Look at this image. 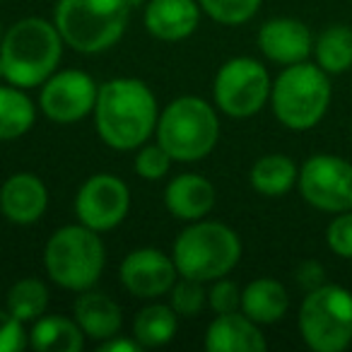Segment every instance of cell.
<instances>
[{
    "instance_id": "7a4b0ae2",
    "label": "cell",
    "mask_w": 352,
    "mask_h": 352,
    "mask_svg": "<svg viewBox=\"0 0 352 352\" xmlns=\"http://www.w3.org/2000/svg\"><path fill=\"white\" fill-rule=\"evenodd\" d=\"M65 41L54 20L22 17L10 25L0 41L6 82L20 89H36L60 68Z\"/></svg>"
},
{
    "instance_id": "1f68e13d",
    "label": "cell",
    "mask_w": 352,
    "mask_h": 352,
    "mask_svg": "<svg viewBox=\"0 0 352 352\" xmlns=\"http://www.w3.org/2000/svg\"><path fill=\"white\" fill-rule=\"evenodd\" d=\"M30 347V328L6 307L0 309V352H22Z\"/></svg>"
},
{
    "instance_id": "cb8c5ba5",
    "label": "cell",
    "mask_w": 352,
    "mask_h": 352,
    "mask_svg": "<svg viewBox=\"0 0 352 352\" xmlns=\"http://www.w3.org/2000/svg\"><path fill=\"white\" fill-rule=\"evenodd\" d=\"M179 321L182 318L176 316V311L169 307V302L152 299L133 318V338L140 342L142 350L162 347L174 340L176 331H179Z\"/></svg>"
},
{
    "instance_id": "9c48e42d",
    "label": "cell",
    "mask_w": 352,
    "mask_h": 352,
    "mask_svg": "<svg viewBox=\"0 0 352 352\" xmlns=\"http://www.w3.org/2000/svg\"><path fill=\"white\" fill-rule=\"evenodd\" d=\"M270 78L265 63L254 56H234L217 68L212 80V102L217 111L230 118H251L270 102Z\"/></svg>"
},
{
    "instance_id": "83f0119b",
    "label": "cell",
    "mask_w": 352,
    "mask_h": 352,
    "mask_svg": "<svg viewBox=\"0 0 352 352\" xmlns=\"http://www.w3.org/2000/svg\"><path fill=\"white\" fill-rule=\"evenodd\" d=\"M203 15L222 27H241L258 15L263 0H198Z\"/></svg>"
},
{
    "instance_id": "ba28073f",
    "label": "cell",
    "mask_w": 352,
    "mask_h": 352,
    "mask_svg": "<svg viewBox=\"0 0 352 352\" xmlns=\"http://www.w3.org/2000/svg\"><path fill=\"white\" fill-rule=\"evenodd\" d=\"M297 331L309 350L345 352L352 345V292L333 283L304 292Z\"/></svg>"
},
{
    "instance_id": "30bf717a",
    "label": "cell",
    "mask_w": 352,
    "mask_h": 352,
    "mask_svg": "<svg viewBox=\"0 0 352 352\" xmlns=\"http://www.w3.org/2000/svg\"><path fill=\"white\" fill-rule=\"evenodd\" d=\"M299 196L318 212L338 215L352 210V162L331 152H318L299 164Z\"/></svg>"
},
{
    "instance_id": "5bb4252c",
    "label": "cell",
    "mask_w": 352,
    "mask_h": 352,
    "mask_svg": "<svg viewBox=\"0 0 352 352\" xmlns=\"http://www.w3.org/2000/svg\"><path fill=\"white\" fill-rule=\"evenodd\" d=\"M256 44L265 60L287 68L294 63H304L314 54V34L307 22L297 17H270L258 27Z\"/></svg>"
},
{
    "instance_id": "5b68a950",
    "label": "cell",
    "mask_w": 352,
    "mask_h": 352,
    "mask_svg": "<svg viewBox=\"0 0 352 352\" xmlns=\"http://www.w3.org/2000/svg\"><path fill=\"white\" fill-rule=\"evenodd\" d=\"M107 268V246L99 232L80 225H63L44 244L46 278L65 292L97 287Z\"/></svg>"
},
{
    "instance_id": "7402d4cb",
    "label": "cell",
    "mask_w": 352,
    "mask_h": 352,
    "mask_svg": "<svg viewBox=\"0 0 352 352\" xmlns=\"http://www.w3.org/2000/svg\"><path fill=\"white\" fill-rule=\"evenodd\" d=\"M299 166L289 155L283 152H270L251 164L249 184L256 193L265 198H283L292 188H297Z\"/></svg>"
},
{
    "instance_id": "d6986e66",
    "label": "cell",
    "mask_w": 352,
    "mask_h": 352,
    "mask_svg": "<svg viewBox=\"0 0 352 352\" xmlns=\"http://www.w3.org/2000/svg\"><path fill=\"white\" fill-rule=\"evenodd\" d=\"M73 318L82 328L85 338L92 342H104L118 336L123 328V309L113 297L99 289L78 292L73 302Z\"/></svg>"
},
{
    "instance_id": "ac0fdd59",
    "label": "cell",
    "mask_w": 352,
    "mask_h": 352,
    "mask_svg": "<svg viewBox=\"0 0 352 352\" xmlns=\"http://www.w3.org/2000/svg\"><path fill=\"white\" fill-rule=\"evenodd\" d=\"M203 347L208 352H263L268 338L263 326L251 321L244 311L215 314L206 328Z\"/></svg>"
},
{
    "instance_id": "d4e9b609",
    "label": "cell",
    "mask_w": 352,
    "mask_h": 352,
    "mask_svg": "<svg viewBox=\"0 0 352 352\" xmlns=\"http://www.w3.org/2000/svg\"><path fill=\"white\" fill-rule=\"evenodd\" d=\"M314 63L328 75H342L352 68V27L328 25L314 36Z\"/></svg>"
},
{
    "instance_id": "836d02e7",
    "label": "cell",
    "mask_w": 352,
    "mask_h": 352,
    "mask_svg": "<svg viewBox=\"0 0 352 352\" xmlns=\"http://www.w3.org/2000/svg\"><path fill=\"white\" fill-rule=\"evenodd\" d=\"M99 350L102 352H142V347L133 336L128 338V336H121V333H118V336L99 342Z\"/></svg>"
},
{
    "instance_id": "44dd1931",
    "label": "cell",
    "mask_w": 352,
    "mask_h": 352,
    "mask_svg": "<svg viewBox=\"0 0 352 352\" xmlns=\"http://www.w3.org/2000/svg\"><path fill=\"white\" fill-rule=\"evenodd\" d=\"M87 345L82 328L73 316L49 314L30 323V347L39 352H82Z\"/></svg>"
},
{
    "instance_id": "f546056e",
    "label": "cell",
    "mask_w": 352,
    "mask_h": 352,
    "mask_svg": "<svg viewBox=\"0 0 352 352\" xmlns=\"http://www.w3.org/2000/svg\"><path fill=\"white\" fill-rule=\"evenodd\" d=\"M326 246L342 261H352V210L338 212L326 227Z\"/></svg>"
},
{
    "instance_id": "603a6c76",
    "label": "cell",
    "mask_w": 352,
    "mask_h": 352,
    "mask_svg": "<svg viewBox=\"0 0 352 352\" xmlns=\"http://www.w3.org/2000/svg\"><path fill=\"white\" fill-rule=\"evenodd\" d=\"M36 104L10 82H0V142H10L27 135L36 123Z\"/></svg>"
},
{
    "instance_id": "277c9868",
    "label": "cell",
    "mask_w": 352,
    "mask_h": 352,
    "mask_svg": "<svg viewBox=\"0 0 352 352\" xmlns=\"http://www.w3.org/2000/svg\"><path fill=\"white\" fill-rule=\"evenodd\" d=\"M155 140L174 162L196 164L212 155L220 142L217 107L198 94H182L160 111Z\"/></svg>"
},
{
    "instance_id": "4fadbf2b",
    "label": "cell",
    "mask_w": 352,
    "mask_h": 352,
    "mask_svg": "<svg viewBox=\"0 0 352 352\" xmlns=\"http://www.w3.org/2000/svg\"><path fill=\"white\" fill-rule=\"evenodd\" d=\"M118 280L131 297L152 302L169 294V289L179 280V270L171 254L157 246H140L123 256L118 265Z\"/></svg>"
},
{
    "instance_id": "6da1fadb",
    "label": "cell",
    "mask_w": 352,
    "mask_h": 352,
    "mask_svg": "<svg viewBox=\"0 0 352 352\" xmlns=\"http://www.w3.org/2000/svg\"><path fill=\"white\" fill-rule=\"evenodd\" d=\"M160 104L152 87L140 78H111L99 85L94 128L99 140L116 152H135L155 138Z\"/></svg>"
},
{
    "instance_id": "4316f807",
    "label": "cell",
    "mask_w": 352,
    "mask_h": 352,
    "mask_svg": "<svg viewBox=\"0 0 352 352\" xmlns=\"http://www.w3.org/2000/svg\"><path fill=\"white\" fill-rule=\"evenodd\" d=\"M166 302L179 318H198L208 307V283L179 275L174 287L166 294Z\"/></svg>"
},
{
    "instance_id": "8992f818",
    "label": "cell",
    "mask_w": 352,
    "mask_h": 352,
    "mask_svg": "<svg viewBox=\"0 0 352 352\" xmlns=\"http://www.w3.org/2000/svg\"><path fill=\"white\" fill-rule=\"evenodd\" d=\"M131 12L128 0H58L54 22L68 49L99 56L123 39Z\"/></svg>"
},
{
    "instance_id": "52a82bcc",
    "label": "cell",
    "mask_w": 352,
    "mask_h": 352,
    "mask_svg": "<svg viewBox=\"0 0 352 352\" xmlns=\"http://www.w3.org/2000/svg\"><path fill=\"white\" fill-rule=\"evenodd\" d=\"M333 82L314 60L287 65L278 73L270 89V109L287 131L307 133L323 121L331 109Z\"/></svg>"
},
{
    "instance_id": "3957f363",
    "label": "cell",
    "mask_w": 352,
    "mask_h": 352,
    "mask_svg": "<svg viewBox=\"0 0 352 352\" xmlns=\"http://www.w3.org/2000/svg\"><path fill=\"white\" fill-rule=\"evenodd\" d=\"M244 244L234 227L220 220L188 222L171 246V258L182 278L212 283L227 278L239 265Z\"/></svg>"
},
{
    "instance_id": "9a60e30c",
    "label": "cell",
    "mask_w": 352,
    "mask_h": 352,
    "mask_svg": "<svg viewBox=\"0 0 352 352\" xmlns=\"http://www.w3.org/2000/svg\"><path fill=\"white\" fill-rule=\"evenodd\" d=\"M49 210V186L34 171H15L0 186V212L10 225L32 227Z\"/></svg>"
},
{
    "instance_id": "e575fe53",
    "label": "cell",
    "mask_w": 352,
    "mask_h": 352,
    "mask_svg": "<svg viewBox=\"0 0 352 352\" xmlns=\"http://www.w3.org/2000/svg\"><path fill=\"white\" fill-rule=\"evenodd\" d=\"M0 82H6V70H3V60H0Z\"/></svg>"
},
{
    "instance_id": "4dcf8cb0",
    "label": "cell",
    "mask_w": 352,
    "mask_h": 352,
    "mask_svg": "<svg viewBox=\"0 0 352 352\" xmlns=\"http://www.w3.org/2000/svg\"><path fill=\"white\" fill-rule=\"evenodd\" d=\"M208 307L212 309V314H232L241 311V287L227 278L212 280L208 283Z\"/></svg>"
},
{
    "instance_id": "484cf974",
    "label": "cell",
    "mask_w": 352,
    "mask_h": 352,
    "mask_svg": "<svg viewBox=\"0 0 352 352\" xmlns=\"http://www.w3.org/2000/svg\"><path fill=\"white\" fill-rule=\"evenodd\" d=\"M51 289L41 278H20L8 287L6 309L22 323H32L49 311Z\"/></svg>"
},
{
    "instance_id": "ffe728a7",
    "label": "cell",
    "mask_w": 352,
    "mask_h": 352,
    "mask_svg": "<svg viewBox=\"0 0 352 352\" xmlns=\"http://www.w3.org/2000/svg\"><path fill=\"white\" fill-rule=\"evenodd\" d=\"M241 311L258 326H273L289 311V292L275 278H254L241 287Z\"/></svg>"
},
{
    "instance_id": "d590c367",
    "label": "cell",
    "mask_w": 352,
    "mask_h": 352,
    "mask_svg": "<svg viewBox=\"0 0 352 352\" xmlns=\"http://www.w3.org/2000/svg\"><path fill=\"white\" fill-rule=\"evenodd\" d=\"M3 34H6V27H3V20H0V41H3Z\"/></svg>"
},
{
    "instance_id": "8fae6325",
    "label": "cell",
    "mask_w": 352,
    "mask_h": 352,
    "mask_svg": "<svg viewBox=\"0 0 352 352\" xmlns=\"http://www.w3.org/2000/svg\"><path fill=\"white\" fill-rule=\"evenodd\" d=\"M131 201V188L121 176L111 171H97L80 184L73 210L80 225L107 234L126 222Z\"/></svg>"
},
{
    "instance_id": "7c38bea8",
    "label": "cell",
    "mask_w": 352,
    "mask_h": 352,
    "mask_svg": "<svg viewBox=\"0 0 352 352\" xmlns=\"http://www.w3.org/2000/svg\"><path fill=\"white\" fill-rule=\"evenodd\" d=\"M99 85L87 70L63 68L56 70L39 87L36 107L56 126H75L92 116L97 104Z\"/></svg>"
},
{
    "instance_id": "f1b7e54d",
    "label": "cell",
    "mask_w": 352,
    "mask_h": 352,
    "mask_svg": "<svg viewBox=\"0 0 352 352\" xmlns=\"http://www.w3.org/2000/svg\"><path fill=\"white\" fill-rule=\"evenodd\" d=\"M171 155L160 145L157 140H147L145 145H140L135 150V157H133V169L140 176L142 182H162L166 179L171 171Z\"/></svg>"
},
{
    "instance_id": "d6a6232c",
    "label": "cell",
    "mask_w": 352,
    "mask_h": 352,
    "mask_svg": "<svg viewBox=\"0 0 352 352\" xmlns=\"http://www.w3.org/2000/svg\"><path fill=\"white\" fill-rule=\"evenodd\" d=\"M294 283L309 292V289H316L326 283V268H323L318 261L309 258V261H302V263L294 268Z\"/></svg>"
},
{
    "instance_id": "e0dca14e",
    "label": "cell",
    "mask_w": 352,
    "mask_h": 352,
    "mask_svg": "<svg viewBox=\"0 0 352 352\" xmlns=\"http://www.w3.org/2000/svg\"><path fill=\"white\" fill-rule=\"evenodd\" d=\"M166 212L179 222H198L212 212L217 203V191L210 179L196 171H184V174L169 179L162 193Z\"/></svg>"
},
{
    "instance_id": "2e32d148",
    "label": "cell",
    "mask_w": 352,
    "mask_h": 352,
    "mask_svg": "<svg viewBox=\"0 0 352 352\" xmlns=\"http://www.w3.org/2000/svg\"><path fill=\"white\" fill-rule=\"evenodd\" d=\"M203 10L198 0H145L142 27L157 41L176 44L193 36L201 27Z\"/></svg>"
}]
</instances>
